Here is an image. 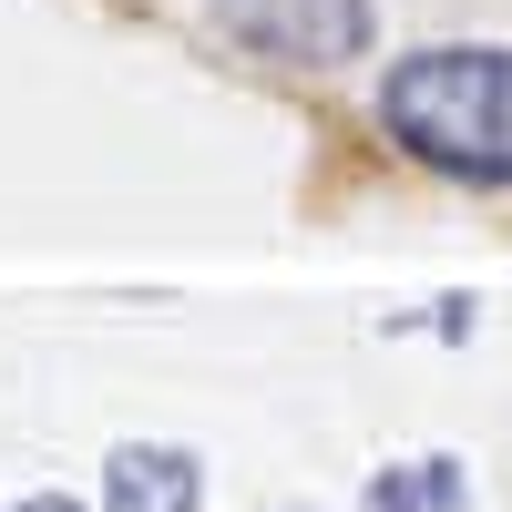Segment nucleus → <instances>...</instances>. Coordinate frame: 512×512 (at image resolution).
<instances>
[{
	"instance_id": "4",
	"label": "nucleus",
	"mask_w": 512,
	"mask_h": 512,
	"mask_svg": "<svg viewBox=\"0 0 512 512\" xmlns=\"http://www.w3.org/2000/svg\"><path fill=\"white\" fill-rule=\"evenodd\" d=\"M369 512H431V482H420V461H410V472H369Z\"/></svg>"
},
{
	"instance_id": "1",
	"label": "nucleus",
	"mask_w": 512,
	"mask_h": 512,
	"mask_svg": "<svg viewBox=\"0 0 512 512\" xmlns=\"http://www.w3.org/2000/svg\"><path fill=\"white\" fill-rule=\"evenodd\" d=\"M379 134L410 164H441V175H472V185H512V52L441 41V52L390 62Z\"/></svg>"
},
{
	"instance_id": "2",
	"label": "nucleus",
	"mask_w": 512,
	"mask_h": 512,
	"mask_svg": "<svg viewBox=\"0 0 512 512\" xmlns=\"http://www.w3.org/2000/svg\"><path fill=\"white\" fill-rule=\"evenodd\" d=\"M216 21L246 41L256 62H359L369 52V0H216Z\"/></svg>"
},
{
	"instance_id": "6",
	"label": "nucleus",
	"mask_w": 512,
	"mask_h": 512,
	"mask_svg": "<svg viewBox=\"0 0 512 512\" xmlns=\"http://www.w3.org/2000/svg\"><path fill=\"white\" fill-rule=\"evenodd\" d=\"M11 512H103V502H72V492H31V502H11Z\"/></svg>"
},
{
	"instance_id": "3",
	"label": "nucleus",
	"mask_w": 512,
	"mask_h": 512,
	"mask_svg": "<svg viewBox=\"0 0 512 512\" xmlns=\"http://www.w3.org/2000/svg\"><path fill=\"white\" fill-rule=\"evenodd\" d=\"M205 461L185 441H113L103 451V512H195Z\"/></svg>"
},
{
	"instance_id": "5",
	"label": "nucleus",
	"mask_w": 512,
	"mask_h": 512,
	"mask_svg": "<svg viewBox=\"0 0 512 512\" xmlns=\"http://www.w3.org/2000/svg\"><path fill=\"white\" fill-rule=\"evenodd\" d=\"M420 482H431V512H472V502H461V461H451V451L420 461Z\"/></svg>"
}]
</instances>
